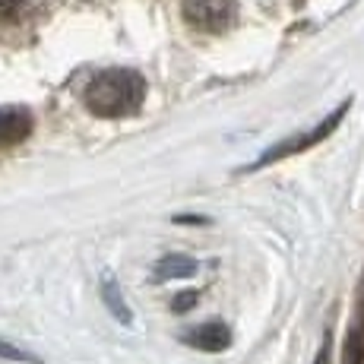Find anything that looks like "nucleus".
<instances>
[{
    "instance_id": "7",
    "label": "nucleus",
    "mask_w": 364,
    "mask_h": 364,
    "mask_svg": "<svg viewBox=\"0 0 364 364\" xmlns=\"http://www.w3.org/2000/svg\"><path fill=\"white\" fill-rule=\"evenodd\" d=\"M102 295H105V304H108V311L114 314V317L121 320V323H130V320H133V314H130L127 301H124L121 289H117L114 276H111L108 269H105V276H102Z\"/></svg>"
},
{
    "instance_id": "6",
    "label": "nucleus",
    "mask_w": 364,
    "mask_h": 364,
    "mask_svg": "<svg viewBox=\"0 0 364 364\" xmlns=\"http://www.w3.org/2000/svg\"><path fill=\"white\" fill-rule=\"evenodd\" d=\"M197 272V260L193 257H184V254H168L156 263L152 269V279L156 282H168V279H184V276H193Z\"/></svg>"
},
{
    "instance_id": "10",
    "label": "nucleus",
    "mask_w": 364,
    "mask_h": 364,
    "mask_svg": "<svg viewBox=\"0 0 364 364\" xmlns=\"http://www.w3.org/2000/svg\"><path fill=\"white\" fill-rule=\"evenodd\" d=\"M29 6V0H0V23H10Z\"/></svg>"
},
{
    "instance_id": "2",
    "label": "nucleus",
    "mask_w": 364,
    "mask_h": 364,
    "mask_svg": "<svg viewBox=\"0 0 364 364\" xmlns=\"http://www.w3.org/2000/svg\"><path fill=\"white\" fill-rule=\"evenodd\" d=\"M346 111H348V102H342L339 108L333 111L330 117H323V124H317L311 133H304V136H291V139H285V143H279V146H272V149H266L260 159H257L250 168H244V171H254V168H263V165H272V162H279V159H289V156H295V152H304V149H311V146H317V143H323L330 133L339 127V121L346 117Z\"/></svg>"
},
{
    "instance_id": "9",
    "label": "nucleus",
    "mask_w": 364,
    "mask_h": 364,
    "mask_svg": "<svg viewBox=\"0 0 364 364\" xmlns=\"http://www.w3.org/2000/svg\"><path fill=\"white\" fill-rule=\"evenodd\" d=\"M0 358H6V361H29V364H38V358L29 352H23V348H16V346H10V342H4L0 339Z\"/></svg>"
},
{
    "instance_id": "4",
    "label": "nucleus",
    "mask_w": 364,
    "mask_h": 364,
    "mask_svg": "<svg viewBox=\"0 0 364 364\" xmlns=\"http://www.w3.org/2000/svg\"><path fill=\"white\" fill-rule=\"evenodd\" d=\"M32 133V111L23 105H4L0 108V149L23 143Z\"/></svg>"
},
{
    "instance_id": "3",
    "label": "nucleus",
    "mask_w": 364,
    "mask_h": 364,
    "mask_svg": "<svg viewBox=\"0 0 364 364\" xmlns=\"http://www.w3.org/2000/svg\"><path fill=\"white\" fill-rule=\"evenodd\" d=\"M235 13V0H184V19L200 32H225Z\"/></svg>"
},
{
    "instance_id": "13",
    "label": "nucleus",
    "mask_w": 364,
    "mask_h": 364,
    "mask_svg": "<svg viewBox=\"0 0 364 364\" xmlns=\"http://www.w3.org/2000/svg\"><path fill=\"white\" fill-rule=\"evenodd\" d=\"M314 364H330V339H323V348H320V355Z\"/></svg>"
},
{
    "instance_id": "5",
    "label": "nucleus",
    "mask_w": 364,
    "mask_h": 364,
    "mask_svg": "<svg viewBox=\"0 0 364 364\" xmlns=\"http://www.w3.org/2000/svg\"><path fill=\"white\" fill-rule=\"evenodd\" d=\"M184 342L193 348H203V352H222V348L232 346V330L225 323H219V320H209L197 330L184 333Z\"/></svg>"
},
{
    "instance_id": "12",
    "label": "nucleus",
    "mask_w": 364,
    "mask_h": 364,
    "mask_svg": "<svg viewBox=\"0 0 364 364\" xmlns=\"http://www.w3.org/2000/svg\"><path fill=\"white\" fill-rule=\"evenodd\" d=\"M174 222H178V225H206V215H178V219H174Z\"/></svg>"
},
{
    "instance_id": "1",
    "label": "nucleus",
    "mask_w": 364,
    "mask_h": 364,
    "mask_svg": "<svg viewBox=\"0 0 364 364\" xmlns=\"http://www.w3.org/2000/svg\"><path fill=\"white\" fill-rule=\"evenodd\" d=\"M146 102V80L136 70H102L86 86V108L99 117L136 114Z\"/></svg>"
},
{
    "instance_id": "11",
    "label": "nucleus",
    "mask_w": 364,
    "mask_h": 364,
    "mask_svg": "<svg viewBox=\"0 0 364 364\" xmlns=\"http://www.w3.org/2000/svg\"><path fill=\"white\" fill-rule=\"evenodd\" d=\"M197 291H181V295H174L171 301V311H178V314H184V311H191L193 304H197Z\"/></svg>"
},
{
    "instance_id": "8",
    "label": "nucleus",
    "mask_w": 364,
    "mask_h": 364,
    "mask_svg": "<svg viewBox=\"0 0 364 364\" xmlns=\"http://www.w3.org/2000/svg\"><path fill=\"white\" fill-rule=\"evenodd\" d=\"M342 364H364V307L346 339V358H342Z\"/></svg>"
}]
</instances>
